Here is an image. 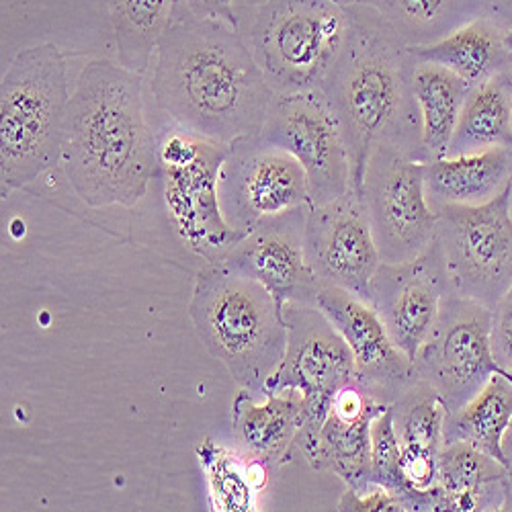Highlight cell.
<instances>
[{
  "label": "cell",
  "mask_w": 512,
  "mask_h": 512,
  "mask_svg": "<svg viewBox=\"0 0 512 512\" xmlns=\"http://www.w3.org/2000/svg\"><path fill=\"white\" fill-rule=\"evenodd\" d=\"M152 66L154 105L185 132L224 146L263 132L275 91L228 23L197 19L179 0Z\"/></svg>",
  "instance_id": "obj_1"
},
{
  "label": "cell",
  "mask_w": 512,
  "mask_h": 512,
  "mask_svg": "<svg viewBox=\"0 0 512 512\" xmlns=\"http://www.w3.org/2000/svg\"><path fill=\"white\" fill-rule=\"evenodd\" d=\"M62 164L89 207H134L148 193L160 160L142 74L111 60L82 68L68 105Z\"/></svg>",
  "instance_id": "obj_2"
},
{
  "label": "cell",
  "mask_w": 512,
  "mask_h": 512,
  "mask_svg": "<svg viewBox=\"0 0 512 512\" xmlns=\"http://www.w3.org/2000/svg\"><path fill=\"white\" fill-rule=\"evenodd\" d=\"M351 33L322 84L351 158V187L363 195L367 162L375 148L394 146L429 162L410 89V54L402 41L363 5H351Z\"/></svg>",
  "instance_id": "obj_3"
},
{
  "label": "cell",
  "mask_w": 512,
  "mask_h": 512,
  "mask_svg": "<svg viewBox=\"0 0 512 512\" xmlns=\"http://www.w3.org/2000/svg\"><path fill=\"white\" fill-rule=\"evenodd\" d=\"M189 316L205 351L242 390L265 398L287 347V326L273 295L222 263H205L193 285Z\"/></svg>",
  "instance_id": "obj_4"
},
{
  "label": "cell",
  "mask_w": 512,
  "mask_h": 512,
  "mask_svg": "<svg viewBox=\"0 0 512 512\" xmlns=\"http://www.w3.org/2000/svg\"><path fill=\"white\" fill-rule=\"evenodd\" d=\"M66 58L54 44L21 50L0 82V195L62 162L70 105Z\"/></svg>",
  "instance_id": "obj_5"
},
{
  "label": "cell",
  "mask_w": 512,
  "mask_h": 512,
  "mask_svg": "<svg viewBox=\"0 0 512 512\" xmlns=\"http://www.w3.org/2000/svg\"><path fill=\"white\" fill-rule=\"evenodd\" d=\"M240 33L275 93L322 89L351 33L336 0H267L240 7Z\"/></svg>",
  "instance_id": "obj_6"
},
{
  "label": "cell",
  "mask_w": 512,
  "mask_h": 512,
  "mask_svg": "<svg viewBox=\"0 0 512 512\" xmlns=\"http://www.w3.org/2000/svg\"><path fill=\"white\" fill-rule=\"evenodd\" d=\"M156 132L170 224L205 263H222L244 236L228 224L220 203V170L230 146L197 138L166 117Z\"/></svg>",
  "instance_id": "obj_7"
},
{
  "label": "cell",
  "mask_w": 512,
  "mask_h": 512,
  "mask_svg": "<svg viewBox=\"0 0 512 512\" xmlns=\"http://www.w3.org/2000/svg\"><path fill=\"white\" fill-rule=\"evenodd\" d=\"M437 242L451 291L494 308L512 287L508 187L482 205L439 207Z\"/></svg>",
  "instance_id": "obj_8"
},
{
  "label": "cell",
  "mask_w": 512,
  "mask_h": 512,
  "mask_svg": "<svg viewBox=\"0 0 512 512\" xmlns=\"http://www.w3.org/2000/svg\"><path fill=\"white\" fill-rule=\"evenodd\" d=\"M283 320L287 347L265 394L295 390L304 396L306 420L293 441V457L316 439L334 394L357 375L349 345L318 306L289 304L283 308Z\"/></svg>",
  "instance_id": "obj_9"
},
{
  "label": "cell",
  "mask_w": 512,
  "mask_h": 512,
  "mask_svg": "<svg viewBox=\"0 0 512 512\" xmlns=\"http://www.w3.org/2000/svg\"><path fill=\"white\" fill-rule=\"evenodd\" d=\"M426 162L394 146L373 150L363 201L381 263H408L437 238V211L424 187Z\"/></svg>",
  "instance_id": "obj_10"
},
{
  "label": "cell",
  "mask_w": 512,
  "mask_h": 512,
  "mask_svg": "<svg viewBox=\"0 0 512 512\" xmlns=\"http://www.w3.org/2000/svg\"><path fill=\"white\" fill-rule=\"evenodd\" d=\"M412 363L416 377L439 392L449 412L472 400L492 375L510 379L492 351V308L453 291Z\"/></svg>",
  "instance_id": "obj_11"
},
{
  "label": "cell",
  "mask_w": 512,
  "mask_h": 512,
  "mask_svg": "<svg viewBox=\"0 0 512 512\" xmlns=\"http://www.w3.org/2000/svg\"><path fill=\"white\" fill-rule=\"evenodd\" d=\"M261 138L304 166L312 205L330 203L353 189L349 150L322 89L275 93Z\"/></svg>",
  "instance_id": "obj_12"
},
{
  "label": "cell",
  "mask_w": 512,
  "mask_h": 512,
  "mask_svg": "<svg viewBox=\"0 0 512 512\" xmlns=\"http://www.w3.org/2000/svg\"><path fill=\"white\" fill-rule=\"evenodd\" d=\"M220 203L228 224L246 234L259 222L310 207L304 166L289 152L246 136L230 144L220 170Z\"/></svg>",
  "instance_id": "obj_13"
},
{
  "label": "cell",
  "mask_w": 512,
  "mask_h": 512,
  "mask_svg": "<svg viewBox=\"0 0 512 512\" xmlns=\"http://www.w3.org/2000/svg\"><path fill=\"white\" fill-rule=\"evenodd\" d=\"M306 254L320 287L345 289L371 304V283L381 256L363 195L351 189L308 209Z\"/></svg>",
  "instance_id": "obj_14"
},
{
  "label": "cell",
  "mask_w": 512,
  "mask_h": 512,
  "mask_svg": "<svg viewBox=\"0 0 512 512\" xmlns=\"http://www.w3.org/2000/svg\"><path fill=\"white\" fill-rule=\"evenodd\" d=\"M310 207L259 222L232 246L222 261L230 271L261 283L273 295L281 312L289 304L316 306L322 289L306 254Z\"/></svg>",
  "instance_id": "obj_15"
},
{
  "label": "cell",
  "mask_w": 512,
  "mask_h": 512,
  "mask_svg": "<svg viewBox=\"0 0 512 512\" xmlns=\"http://www.w3.org/2000/svg\"><path fill=\"white\" fill-rule=\"evenodd\" d=\"M449 293L443 252L435 238L414 261L379 265L371 283V306L396 347L414 361Z\"/></svg>",
  "instance_id": "obj_16"
},
{
  "label": "cell",
  "mask_w": 512,
  "mask_h": 512,
  "mask_svg": "<svg viewBox=\"0 0 512 512\" xmlns=\"http://www.w3.org/2000/svg\"><path fill=\"white\" fill-rule=\"evenodd\" d=\"M316 306L349 345L355 379L377 402L392 406L418 377L414 363L396 347L375 308L338 287H322Z\"/></svg>",
  "instance_id": "obj_17"
},
{
  "label": "cell",
  "mask_w": 512,
  "mask_h": 512,
  "mask_svg": "<svg viewBox=\"0 0 512 512\" xmlns=\"http://www.w3.org/2000/svg\"><path fill=\"white\" fill-rule=\"evenodd\" d=\"M306 420L304 396L295 390L265 394L263 402L242 390L232 406V431L244 459L277 467L291 459L293 441Z\"/></svg>",
  "instance_id": "obj_18"
},
{
  "label": "cell",
  "mask_w": 512,
  "mask_h": 512,
  "mask_svg": "<svg viewBox=\"0 0 512 512\" xmlns=\"http://www.w3.org/2000/svg\"><path fill=\"white\" fill-rule=\"evenodd\" d=\"M435 510H512L506 465L469 443H447L439 453Z\"/></svg>",
  "instance_id": "obj_19"
},
{
  "label": "cell",
  "mask_w": 512,
  "mask_h": 512,
  "mask_svg": "<svg viewBox=\"0 0 512 512\" xmlns=\"http://www.w3.org/2000/svg\"><path fill=\"white\" fill-rule=\"evenodd\" d=\"M510 170L512 148L431 160L424 175L426 197L435 211L445 205H482L508 187Z\"/></svg>",
  "instance_id": "obj_20"
},
{
  "label": "cell",
  "mask_w": 512,
  "mask_h": 512,
  "mask_svg": "<svg viewBox=\"0 0 512 512\" xmlns=\"http://www.w3.org/2000/svg\"><path fill=\"white\" fill-rule=\"evenodd\" d=\"M504 35L506 29L482 15L435 44L408 48V54L418 62L445 66L461 76L469 87H478L504 70L510 54L504 46Z\"/></svg>",
  "instance_id": "obj_21"
},
{
  "label": "cell",
  "mask_w": 512,
  "mask_h": 512,
  "mask_svg": "<svg viewBox=\"0 0 512 512\" xmlns=\"http://www.w3.org/2000/svg\"><path fill=\"white\" fill-rule=\"evenodd\" d=\"M410 89L420 115L422 150L426 160L445 158L463 103L472 87L445 66L412 58Z\"/></svg>",
  "instance_id": "obj_22"
},
{
  "label": "cell",
  "mask_w": 512,
  "mask_h": 512,
  "mask_svg": "<svg viewBox=\"0 0 512 512\" xmlns=\"http://www.w3.org/2000/svg\"><path fill=\"white\" fill-rule=\"evenodd\" d=\"M381 412L345 416L328 410L316 439L302 451V457L312 469L338 476L347 488L365 490L371 469V422Z\"/></svg>",
  "instance_id": "obj_23"
},
{
  "label": "cell",
  "mask_w": 512,
  "mask_h": 512,
  "mask_svg": "<svg viewBox=\"0 0 512 512\" xmlns=\"http://www.w3.org/2000/svg\"><path fill=\"white\" fill-rule=\"evenodd\" d=\"M369 7L406 48L435 44L484 15V0H357Z\"/></svg>",
  "instance_id": "obj_24"
},
{
  "label": "cell",
  "mask_w": 512,
  "mask_h": 512,
  "mask_svg": "<svg viewBox=\"0 0 512 512\" xmlns=\"http://www.w3.org/2000/svg\"><path fill=\"white\" fill-rule=\"evenodd\" d=\"M512 148V97L504 70L469 91L447 156Z\"/></svg>",
  "instance_id": "obj_25"
},
{
  "label": "cell",
  "mask_w": 512,
  "mask_h": 512,
  "mask_svg": "<svg viewBox=\"0 0 512 512\" xmlns=\"http://www.w3.org/2000/svg\"><path fill=\"white\" fill-rule=\"evenodd\" d=\"M119 64L146 74L166 31L177 19L179 0H107Z\"/></svg>",
  "instance_id": "obj_26"
},
{
  "label": "cell",
  "mask_w": 512,
  "mask_h": 512,
  "mask_svg": "<svg viewBox=\"0 0 512 512\" xmlns=\"http://www.w3.org/2000/svg\"><path fill=\"white\" fill-rule=\"evenodd\" d=\"M512 424V381L504 375H492L486 386L449 412L445 422V445L469 443L496 461L504 463V437Z\"/></svg>",
  "instance_id": "obj_27"
},
{
  "label": "cell",
  "mask_w": 512,
  "mask_h": 512,
  "mask_svg": "<svg viewBox=\"0 0 512 512\" xmlns=\"http://www.w3.org/2000/svg\"><path fill=\"white\" fill-rule=\"evenodd\" d=\"M390 408L402 447L441 453L449 408L433 386L416 379Z\"/></svg>",
  "instance_id": "obj_28"
},
{
  "label": "cell",
  "mask_w": 512,
  "mask_h": 512,
  "mask_svg": "<svg viewBox=\"0 0 512 512\" xmlns=\"http://www.w3.org/2000/svg\"><path fill=\"white\" fill-rule=\"evenodd\" d=\"M402 443L398 439L392 408L377 414L371 422V469L369 484H377L396 492L406 502V488L400 472ZM408 508V502H406Z\"/></svg>",
  "instance_id": "obj_29"
},
{
  "label": "cell",
  "mask_w": 512,
  "mask_h": 512,
  "mask_svg": "<svg viewBox=\"0 0 512 512\" xmlns=\"http://www.w3.org/2000/svg\"><path fill=\"white\" fill-rule=\"evenodd\" d=\"M492 351L512 379V287L492 308Z\"/></svg>",
  "instance_id": "obj_30"
},
{
  "label": "cell",
  "mask_w": 512,
  "mask_h": 512,
  "mask_svg": "<svg viewBox=\"0 0 512 512\" xmlns=\"http://www.w3.org/2000/svg\"><path fill=\"white\" fill-rule=\"evenodd\" d=\"M336 510H408L406 502L402 500V496H398L396 492L377 486V484H369L365 490L357 492L347 488V492L343 494L338 502Z\"/></svg>",
  "instance_id": "obj_31"
},
{
  "label": "cell",
  "mask_w": 512,
  "mask_h": 512,
  "mask_svg": "<svg viewBox=\"0 0 512 512\" xmlns=\"http://www.w3.org/2000/svg\"><path fill=\"white\" fill-rule=\"evenodd\" d=\"M181 5L197 19L222 21L240 31L242 0H181Z\"/></svg>",
  "instance_id": "obj_32"
},
{
  "label": "cell",
  "mask_w": 512,
  "mask_h": 512,
  "mask_svg": "<svg viewBox=\"0 0 512 512\" xmlns=\"http://www.w3.org/2000/svg\"><path fill=\"white\" fill-rule=\"evenodd\" d=\"M484 15L502 29H512V0H484Z\"/></svg>",
  "instance_id": "obj_33"
},
{
  "label": "cell",
  "mask_w": 512,
  "mask_h": 512,
  "mask_svg": "<svg viewBox=\"0 0 512 512\" xmlns=\"http://www.w3.org/2000/svg\"><path fill=\"white\" fill-rule=\"evenodd\" d=\"M502 449H504V465H506V472H508V486H510V494H512V424H510V429L504 437Z\"/></svg>",
  "instance_id": "obj_34"
},
{
  "label": "cell",
  "mask_w": 512,
  "mask_h": 512,
  "mask_svg": "<svg viewBox=\"0 0 512 512\" xmlns=\"http://www.w3.org/2000/svg\"><path fill=\"white\" fill-rule=\"evenodd\" d=\"M504 74H506L508 87H510V97H512V52L508 54V60H506V66H504Z\"/></svg>",
  "instance_id": "obj_35"
},
{
  "label": "cell",
  "mask_w": 512,
  "mask_h": 512,
  "mask_svg": "<svg viewBox=\"0 0 512 512\" xmlns=\"http://www.w3.org/2000/svg\"><path fill=\"white\" fill-rule=\"evenodd\" d=\"M263 3H267V0H242V7H259V5H263Z\"/></svg>",
  "instance_id": "obj_36"
},
{
  "label": "cell",
  "mask_w": 512,
  "mask_h": 512,
  "mask_svg": "<svg viewBox=\"0 0 512 512\" xmlns=\"http://www.w3.org/2000/svg\"><path fill=\"white\" fill-rule=\"evenodd\" d=\"M504 46L508 52H512V29H508L504 35Z\"/></svg>",
  "instance_id": "obj_37"
},
{
  "label": "cell",
  "mask_w": 512,
  "mask_h": 512,
  "mask_svg": "<svg viewBox=\"0 0 512 512\" xmlns=\"http://www.w3.org/2000/svg\"><path fill=\"white\" fill-rule=\"evenodd\" d=\"M508 207H510V216H512V170H510V181H508Z\"/></svg>",
  "instance_id": "obj_38"
},
{
  "label": "cell",
  "mask_w": 512,
  "mask_h": 512,
  "mask_svg": "<svg viewBox=\"0 0 512 512\" xmlns=\"http://www.w3.org/2000/svg\"><path fill=\"white\" fill-rule=\"evenodd\" d=\"M336 3L345 5V7H351V5H355V3H357V0H336Z\"/></svg>",
  "instance_id": "obj_39"
}]
</instances>
